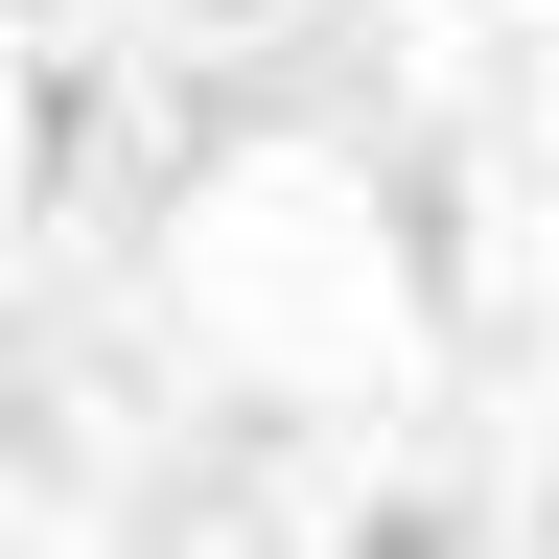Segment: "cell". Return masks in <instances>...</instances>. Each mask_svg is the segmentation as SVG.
Listing matches in <instances>:
<instances>
[{"instance_id":"6da1fadb","label":"cell","mask_w":559,"mask_h":559,"mask_svg":"<svg viewBox=\"0 0 559 559\" xmlns=\"http://www.w3.org/2000/svg\"><path fill=\"white\" fill-rule=\"evenodd\" d=\"M373 559H443V513H373Z\"/></svg>"}]
</instances>
